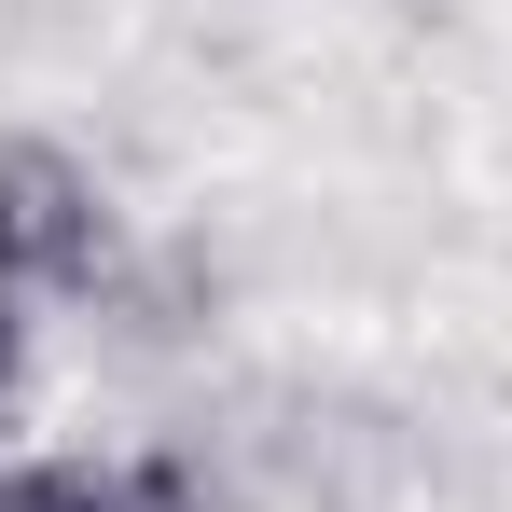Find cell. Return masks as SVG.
Masks as SVG:
<instances>
[{
  "label": "cell",
  "instance_id": "cell-1",
  "mask_svg": "<svg viewBox=\"0 0 512 512\" xmlns=\"http://www.w3.org/2000/svg\"><path fill=\"white\" fill-rule=\"evenodd\" d=\"M84 263H97V194L56 153L0 139V277L28 291V277H84Z\"/></svg>",
  "mask_w": 512,
  "mask_h": 512
},
{
  "label": "cell",
  "instance_id": "cell-2",
  "mask_svg": "<svg viewBox=\"0 0 512 512\" xmlns=\"http://www.w3.org/2000/svg\"><path fill=\"white\" fill-rule=\"evenodd\" d=\"M0 512H125V499H97L70 471H28V485H0Z\"/></svg>",
  "mask_w": 512,
  "mask_h": 512
}]
</instances>
